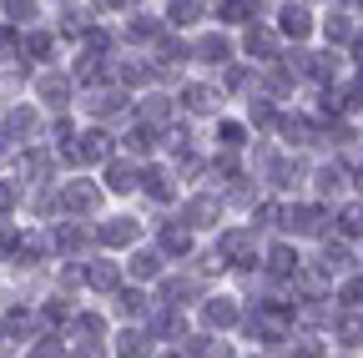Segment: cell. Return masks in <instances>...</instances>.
Segmentation results:
<instances>
[{"label":"cell","instance_id":"obj_1","mask_svg":"<svg viewBox=\"0 0 363 358\" xmlns=\"http://www.w3.org/2000/svg\"><path fill=\"white\" fill-rule=\"evenodd\" d=\"M313 26H318V21H313V11H308V6H298V0H293V6L283 11V35H293V40H308V35H313Z\"/></svg>","mask_w":363,"mask_h":358},{"label":"cell","instance_id":"obj_2","mask_svg":"<svg viewBox=\"0 0 363 358\" xmlns=\"http://www.w3.org/2000/svg\"><path fill=\"white\" fill-rule=\"evenodd\" d=\"M6 11H11L16 21H30V16H35V6H30V0H11V6H6Z\"/></svg>","mask_w":363,"mask_h":358}]
</instances>
